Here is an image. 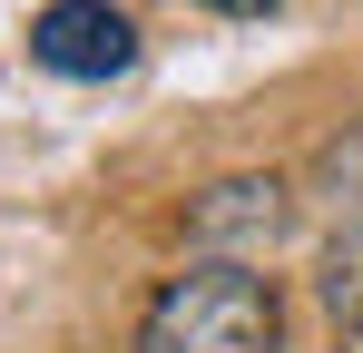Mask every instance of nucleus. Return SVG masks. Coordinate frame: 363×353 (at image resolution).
<instances>
[{
	"mask_svg": "<svg viewBox=\"0 0 363 353\" xmlns=\"http://www.w3.org/2000/svg\"><path fill=\"white\" fill-rule=\"evenodd\" d=\"M138 353H285L275 285L245 255H206V265L157 285L147 324H138Z\"/></svg>",
	"mask_w": 363,
	"mask_h": 353,
	"instance_id": "nucleus-1",
	"label": "nucleus"
},
{
	"mask_svg": "<svg viewBox=\"0 0 363 353\" xmlns=\"http://www.w3.org/2000/svg\"><path fill=\"white\" fill-rule=\"evenodd\" d=\"M30 59L60 69V79H118L128 59H138V30H128V10H108V0H50L30 20Z\"/></svg>",
	"mask_w": 363,
	"mask_h": 353,
	"instance_id": "nucleus-2",
	"label": "nucleus"
},
{
	"mask_svg": "<svg viewBox=\"0 0 363 353\" xmlns=\"http://www.w3.org/2000/svg\"><path fill=\"white\" fill-rule=\"evenodd\" d=\"M275 235H285V186H275V176H226V186L196 196V245H245V255H265Z\"/></svg>",
	"mask_w": 363,
	"mask_h": 353,
	"instance_id": "nucleus-3",
	"label": "nucleus"
},
{
	"mask_svg": "<svg viewBox=\"0 0 363 353\" xmlns=\"http://www.w3.org/2000/svg\"><path fill=\"white\" fill-rule=\"evenodd\" d=\"M314 294H324V324H334L344 344H363V216L334 226L324 265H314Z\"/></svg>",
	"mask_w": 363,
	"mask_h": 353,
	"instance_id": "nucleus-4",
	"label": "nucleus"
},
{
	"mask_svg": "<svg viewBox=\"0 0 363 353\" xmlns=\"http://www.w3.org/2000/svg\"><path fill=\"white\" fill-rule=\"evenodd\" d=\"M324 186H334V206H344V216H363V128L324 147Z\"/></svg>",
	"mask_w": 363,
	"mask_h": 353,
	"instance_id": "nucleus-5",
	"label": "nucleus"
},
{
	"mask_svg": "<svg viewBox=\"0 0 363 353\" xmlns=\"http://www.w3.org/2000/svg\"><path fill=\"white\" fill-rule=\"evenodd\" d=\"M206 10H226V20H265L275 0H206Z\"/></svg>",
	"mask_w": 363,
	"mask_h": 353,
	"instance_id": "nucleus-6",
	"label": "nucleus"
}]
</instances>
